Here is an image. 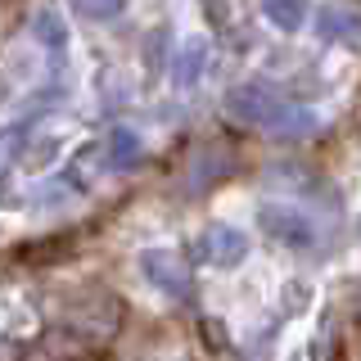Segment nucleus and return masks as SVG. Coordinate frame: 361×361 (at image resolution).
Here are the masks:
<instances>
[{
	"label": "nucleus",
	"instance_id": "obj_1",
	"mask_svg": "<svg viewBox=\"0 0 361 361\" xmlns=\"http://www.w3.org/2000/svg\"><path fill=\"white\" fill-rule=\"evenodd\" d=\"M221 113L240 127H257V131H271L280 118L289 113V99L280 95L271 82H240L221 95Z\"/></svg>",
	"mask_w": 361,
	"mask_h": 361
},
{
	"label": "nucleus",
	"instance_id": "obj_2",
	"mask_svg": "<svg viewBox=\"0 0 361 361\" xmlns=\"http://www.w3.org/2000/svg\"><path fill=\"white\" fill-rule=\"evenodd\" d=\"M257 231H262L271 244L298 248V253H312L316 240H321V226L302 208H293V203H257Z\"/></svg>",
	"mask_w": 361,
	"mask_h": 361
},
{
	"label": "nucleus",
	"instance_id": "obj_3",
	"mask_svg": "<svg viewBox=\"0 0 361 361\" xmlns=\"http://www.w3.org/2000/svg\"><path fill=\"white\" fill-rule=\"evenodd\" d=\"M140 271L158 293H167V298H185L190 293V267H185V257H180L176 248H145Z\"/></svg>",
	"mask_w": 361,
	"mask_h": 361
},
{
	"label": "nucleus",
	"instance_id": "obj_4",
	"mask_svg": "<svg viewBox=\"0 0 361 361\" xmlns=\"http://www.w3.org/2000/svg\"><path fill=\"white\" fill-rule=\"evenodd\" d=\"M195 257L208 262V267H217V271H231L248 257V235L235 231V226H208L195 240Z\"/></svg>",
	"mask_w": 361,
	"mask_h": 361
},
{
	"label": "nucleus",
	"instance_id": "obj_5",
	"mask_svg": "<svg viewBox=\"0 0 361 361\" xmlns=\"http://www.w3.org/2000/svg\"><path fill=\"white\" fill-rule=\"evenodd\" d=\"M104 158H109L113 172H131V167L145 158V140H140V131H131V127H113V131H109V140H104Z\"/></svg>",
	"mask_w": 361,
	"mask_h": 361
},
{
	"label": "nucleus",
	"instance_id": "obj_6",
	"mask_svg": "<svg viewBox=\"0 0 361 361\" xmlns=\"http://www.w3.org/2000/svg\"><path fill=\"white\" fill-rule=\"evenodd\" d=\"M203 68H208V41H203V37H190L185 45H180V54H176L172 82H176L180 90H190V86H199Z\"/></svg>",
	"mask_w": 361,
	"mask_h": 361
},
{
	"label": "nucleus",
	"instance_id": "obj_7",
	"mask_svg": "<svg viewBox=\"0 0 361 361\" xmlns=\"http://www.w3.org/2000/svg\"><path fill=\"white\" fill-rule=\"evenodd\" d=\"M307 9L312 0H262V14L276 32H298L307 23Z\"/></svg>",
	"mask_w": 361,
	"mask_h": 361
},
{
	"label": "nucleus",
	"instance_id": "obj_8",
	"mask_svg": "<svg viewBox=\"0 0 361 361\" xmlns=\"http://www.w3.org/2000/svg\"><path fill=\"white\" fill-rule=\"evenodd\" d=\"M321 41H357L361 37V18L348 9H321Z\"/></svg>",
	"mask_w": 361,
	"mask_h": 361
},
{
	"label": "nucleus",
	"instance_id": "obj_9",
	"mask_svg": "<svg viewBox=\"0 0 361 361\" xmlns=\"http://www.w3.org/2000/svg\"><path fill=\"white\" fill-rule=\"evenodd\" d=\"M32 32H37V41H41V45H50L54 54H63V45H68V27H63V18L54 14V9H41L37 23H32Z\"/></svg>",
	"mask_w": 361,
	"mask_h": 361
},
{
	"label": "nucleus",
	"instance_id": "obj_10",
	"mask_svg": "<svg viewBox=\"0 0 361 361\" xmlns=\"http://www.w3.org/2000/svg\"><path fill=\"white\" fill-rule=\"evenodd\" d=\"M68 9H73L82 23H109V18H118L122 9H127V0H68Z\"/></svg>",
	"mask_w": 361,
	"mask_h": 361
},
{
	"label": "nucleus",
	"instance_id": "obj_11",
	"mask_svg": "<svg viewBox=\"0 0 361 361\" xmlns=\"http://www.w3.org/2000/svg\"><path fill=\"white\" fill-rule=\"evenodd\" d=\"M316 127H321V118H316L312 109H293L289 104V113L276 122V127H271V135H312Z\"/></svg>",
	"mask_w": 361,
	"mask_h": 361
}]
</instances>
